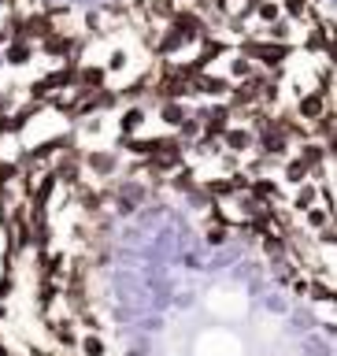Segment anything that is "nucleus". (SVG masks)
<instances>
[{
    "label": "nucleus",
    "mask_w": 337,
    "mask_h": 356,
    "mask_svg": "<svg viewBox=\"0 0 337 356\" xmlns=\"http://www.w3.org/2000/svg\"><path fill=\"white\" fill-rule=\"evenodd\" d=\"M289 44L286 41H249L245 44V52L241 56H249V60H260L263 67H271V71H278L286 60H289Z\"/></svg>",
    "instance_id": "nucleus-1"
},
{
    "label": "nucleus",
    "mask_w": 337,
    "mask_h": 356,
    "mask_svg": "<svg viewBox=\"0 0 337 356\" xmlns=\"http://www.w3.org/2000/svg\"><path fill=\"white\" fill-rule=\"evenodd\" d=\"M82 167L93 178H111L119 171V160H115V152H108V149H89V152H82Z\"/></svg>",
    "instance_id": "nucleus-2"
},
{
    "label": "nucleus",
    "mask_w": 337,
    "mask_h": 356,
    "mask_svg": "<svg viewBox=\"0 0 337 356\" xmlns=\"http://www.w3.org/2000/svg\"><path fill=\"white\" fill-rule=\"evenodd\" d=\"M63 275H67V252H60V249L38 252V278H49V282L60 286Z\"/></svg>",
    "instance_id": "nucleus-3"
},
{
    "label": "nucleus",
    "mask_w": 337,
    "mask_h": 356,
    "mask_svg": "<svg viewBox=\"0 0 337 356\" xmlns=\"http://www.w3.org/2000/svg\"><path fill=\"white\" fill-rule=\"evenodd\" d=\"M78 38H71L67 30H56V33H49V38L41 41V49H44V56H52V60H71V56L78 52Z\"/></svg>",
    "instance_id": "nucleus-4"
},
{
    "label": "nucleus",
    "mask_w": 337,
    "mask_h": 356,
    "mask_svg": "<svg viewBox=\"0 0 337 356\" xmlns=\"http://www.w3.org/2000/svg\"><path fill=\"white\" fill-rule=\"evenodd\" d=\"M108 193H115V200H119L122 211H133V208H138L141 200H145V186L133 182V178H122V182L108 186Z\"/></svg>",
    "instance_id": "nucleus-5"
},
{
    "label": "nucleus",
    "mask_w": 337,
    "mask_h": 356,
    "mask_svg": "<svg viewBox=\"0 0 337 356\" xmlns=\"http://www.w3.org/2000/svg\"><path fill=\"white\" fill-rule=\"evenodd\" d=\"M222 149H227L230 156H245V152H252V130L249 127H227V134H222Z\"/></svg>",
    "instance_id": "nucleus-6"
},
{
    "label": "nucleus",
    "mask_w": 337,
    "mask_h": 356,
    "mask_svg": "<svg viewBox=\"0 0 337 356\" xmlns=\"http://www.w3.org/2000/svg\"><path fill=\"white\" fill-rule=\"evenodd\" d=\"M327 111H330V104L315 93V89H311V93H300V100H297V119H304L308 127H311L319 115H327Z\"/></svg>",
    "instance_id": "nucleus-7"
},
{
    "label": "nucleus",
    "mask_w": 337,
    "mask_h": 356,
    "mask_svg": "<svg viewBox=\"0 0 337 356\" xmlns=\"http://www.w3.org/2000/svg\"><path fill=\"white\" fill-rule=\"evenodd\" d=\"M49 334L63 353H71V349H78V334L82 330L74 327V319H56V323H49Z\"/></svg>",
    "instance_id": "nucleus-8"
},
{
    "label": "nucleus",
    "mask_w": 337,
    "mask_h": 356,
    "mask_svg": "<svg viewBox=\"0 0 337 356\" xmlns=\"http://www.w3.org/2000/svg\"><path fill=\"white\" fill-rule=\"evenodd\" d=\"M315 204H319V182H300L297 193H293V200H289V208L304 216V211L315 208Z\"/></svg>",
    "instance_id": "nucleus-9"
},
{
    "label": "nucleus",
    "mask_w": 337,
    "mask_h": 356,
    "mask_svg": "<svg viewBox=\"0 0 337 356\" xmlns=\"http://www.w3.org/2000/svg\"><path fill=\"white\" fill-rule=\"evenodd\" d=\"M186 115H189V108L182 104V100H160V122L167 130H178Z\"/></svg>",
    "instance_id": "nucleus-10"
},
{
    "label": "nucleus",
    "mask_w": 337,
    "mask_h": 356,
    "mask_svg": "<svg viewBox=\"0 0 337 356\" xmlns=\"http://www.w3.org/2000/svg\"><path fill=\"white\" fill-rule=\"evenodd\" d=\"M182 44H189V38H186V33L178 30V26H167V30L160 33V41H156V56H160V60H163V56L178 52V49H182Z\"/></svg>",
    "instance_id": "nucleus-11"
},
{
    "label": "nucleus",
    "mask_w": 337,
    "mask_h": 356,
    "mask_svg": "<svg viewBox=\"0 0 337 356\" xmlns=\"http://www.w3.org/2000/svg\"><path fill=\"white\" fill-rule=\"evenodd\" d=\"M145 127V108L141 104H133L122 111V119H119V134L122 138H138V130Z\"/></svg>",
    "instance_id": "nucleus-12"
},
{
    "label": "nucleus",
    "mask_w": 337,
    "mask_h": 356,
    "mask_svg": "<svg viewBox=\"0 0 337 356\" xmlns=\"http://www.w3.org/2000/svg\"><path fill=\"white\" fill-rule=\"evenodd\" d=\"M230 78L222 74H200V97H227L230 93Z\"/></svg>",
    "instance_id": "nucleus-13"
},
{
    "label": "nucleus",
    "mask_w": 337,
    "mask_h": 356,
    "mask_svg": "<svg viewBox=\"0 0 337 356\" xmlns=\"http://www.w3.org/2000/svg\"><path fill=\"white\" fill-rule=\"evenodd\" d=\"M0 56H4L8 67H26L30 56H33V49H30V41H11L8 52H0Z\"/></svg>",
    "instance_id": "nucleus-14"
},
{
    "label": "nucleus",
    "mask_w": 337,
    "mask_h": 356,
    "mask_svg": "<svg viewBox=\"0 0 337 356\" xmlns=\"http://www.w3.org/2000/svg\"><path fill=\"white\" fill-rule=\"evenodd\" d=\"M78 353H82V356H108V345H104L100 334L85 330V334H78Z\"/></svg>",
    "instance_id": "nucleus-15"
},
{
    "label": "nucleus",
    "mask_w": 337,
    "mask_h": 356,
    "mask_svg": "<svg viewBox=\"0 0 337 356\" xmlns=\"http://www.w3.org/2000/svg\"><path fill=\"white\" fill-rule=\"evenodd\" d=\"M171 186L178 189V193H193V189L200 186V182H197V171H193L189 163H182V167L171 175Z\"/></svg>",
    "instance_id": "nucleus-16"
},
{
    "label": "nucleus",
    "mask_w": 337,
    "mask_h": 356,
    "mask_svg": "<svg viewBox=\"0 0 337 356\" xmlns=\"http://www.w3.org/2000/svg\"><path fill=\"white\" fill-rule=\"evenodd\" d=\"M56 300H60V286L49 282V278H38V308H41V312H49Z\"/></svg>",
    "instance_id": "nucleus-17"
},
{
    "label": "nucleus",
    "mask_w": 337,
    "mask_h": 356,
    "mask_svg": "<svg viewBox=\"0 0 337 356\" xmlns=\"http://www.w3.org/2000/svg\"><path fill=\"white\" fill-rule=\"evenodd\" d=\"M260 245H263V252L267 256H271V260H282V256H289V249H286V238H282V234H263V238H260Z\"/></svg>",
    "instance_id": "nucleus-18"
},
{
    "label": "nucleus",
    "mask_w": 337,
    "mask_h": 356,
    "mask_svg": "<svg viewBox=\"0 0 337 356\" xmlns=\"http://www.w3.org/2000/svg\"><path fill=\"white\" fill-rule=\"evenodd\" d=\"M304 222H308V230H315V234H319L322 227H330V222H334V211L315 204V208H308V211H304Z\"/></svg>",
    "instance_id": "nucleus-19"
},
{
    "label": "nucleus",
    "mask_w": 337,
    "mask_h": 356,
    "mask_svg": "<svg viewBox=\"0 0 337 356\" xmlns=\"http://www.w3.org/2000/svg\"><path fill=\"white\" fill-rule=\"evenodd\" d=\"M308 293H311V300H315V305H319V300H322V305H330V300H334V286H330V278H322V282L315 278V282L308 286Z\"/></svg>",
    "instance_id": "nucleus-20"
},
{
    "label": "nucleus",
    "mask_w": 337,
    "mask_h": 356,
    "mask_svg": "<svg viewBox=\"0 0 337 356\" xmlns=\"http://www.w3.org/2000/svg\"><path fill=\"white\" fill-rule=\"evenodd\" d=\"M327 41H330V33H327V26H311L308 30V52H327Z\"/></svg>",
    "instance_id": "nucleus-21"
},
{
    "label": "nucleus",
    "mask_w": 337,
    "mask_h": 356,
    "mask_svg": "<svg viewBox=\"0 0 337 356\" xmlns=\"http://www.w3.org/2000/svg\"><path fill=\"white\" fill-rule=\"evenodd\" d=\"M252 11H256V15H260L263 22H278V15H282V8H278L274 0H260V4H256Z\"/></svg>",
    "instance_id": "nucleus-22"
},
{
    "label": "nucleus",
    "mask_w": 337,
    "mask_h": 356,
    "mask_svg": "<svg viewBox=\"0 0 337 356\" xmlns=\"http://www.w3.org/2000/svg\"><path fill=\"white\" fill-rule=\"evenodd\" d=\"M230 74H233V78H241V82H245V78H252V74H256V67H252V60H249V56H238V60L230 63Z\"/></svg>",
    "instance_id": "nucleus-23"
},
{
    "label": "nucleus",
    "mask_w": 337,
    "mask_h": 356,
    "mask_svg": "<svg viewBox=\"0 0 337 356\" xmlns=\"http://www.w3.org/2000/svg\"><path fill=\"white\" fill-rule=\"evenodd\" d=\"M174 0H152V4H149V15H156V19H171L174 15Z\"/></svg>",
    "instance_id": "nucleus-24"
},
{
    "label": "nucleus",
    "mask_w": 337,
    "mask_h": 356,
    "mask_svg": "<svg viewBox=\"0 0 337 356\" xmlns=\"http://www.w3.org/2000/svg\"><path fill=\"white\" fill-rule=\"evenodd\" d=\"M15 293V275L0 271V305H8V297Z\"/></svg>",
    "instance_id": "nucleus-25"
},
{
    "label": "nucleus",
    "mask_w": 337,
    "mask_h": 356,
    "mask_svg": "<svg viewBox=\"0 0 337 356\" xmlns=\"http://www.w3.org/2000/svg\"><path fill=\"white\" fill-rule=\"evenodd\" d=\"M286 11H289V19H304L308 15V0H286Z\"/></svg>",
    "instance_id": "nucleus-26"
},
{
    "label": "nucleus",
    "mask_w": 337,
    "mask_h": 356,
    "mask_svg": "<svg viewBox=\"0 0 337 356\" xmlns=\"http://www.w3.org/2000/svg\"><path fill=\"white\" fill-rule=\"evenodd\" d=\"M122 67H126V52H122V49H115V52L108 56V67H104V71L111 74V71H122Z\"/></svg>",
    "instance_id": "nucleus-27"
},
{
    "label": "nucleus",
    "mask_w": 337,
    "mask_h": 356,
    "mask_svg": "<svg viewBox=\"0 0 337 356\" xmlns=\"http://www.w3.org/2000/svg\"><path fill=\"white\" fill-rule=\"evenodd\" d=\"M227 234H230L227 227H211V230H208V241H211V245H222V241H227Z\"/></svg>",
    "instance_id": "nucleus-28"
},
{
    "label": "nucleus",
    "mask_w": 337,
    "mask_h": 356,
    "mask_svg": "<svg viewBox=\"0 0 337 356\" xmlns=\"http://www.w3.org/2000/svg\"><path fill=\"white\" fill-rule=\"evenodd\" d=\"M0 356H11V349H8V345H4V338H0Z\"/></svg>",
    "instance_id": "nucleus-29"
},
{
    "label": "nucleus",
    "mask_w": 337,
    "mask_h": 356,
    "mask_svg": "<svg viewBox=\"0 0 337 356\" xmlns=\"http://www.w3.org/2000/svg\"><path fill=\"white\" fill-rule=\"evenodd\" d=\"M8 319V305H0V323H4Z\"/></svg>",
    "instance_id": "nucleus-30"
},
{
    "label": "nucleus",
    "mask_w": 337,
    "mask_h": 356,
    "mask_svg": "<svg viewBox=\"0 0 337 356\" xmlns=\"http://www.w3.org/2000/svg\"><path fill=\"white\" fill-rule=\"evenodd\" d=\"M8 41V33H4V26H0V44H4Z\"/></svg>",
    "instance_id": "nucleus-31"
}]
</instances>
